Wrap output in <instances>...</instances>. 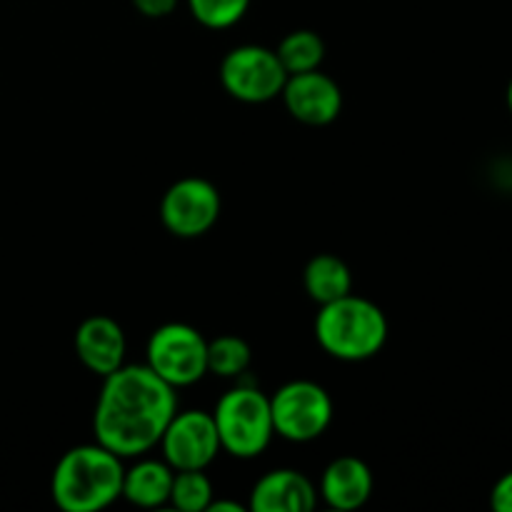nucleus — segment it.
Wrapping results in <instances>:
<instances>
[{
    "mask_svg": "<svg viewBox=\"0 0 512 512\" xmlns=\"http://www.w3.org/2000/svg\"><path fill=\"white\" fill-rule=\"evenodd\" d=\"M178 413L175 388L160 380L148 365H120L105 375L95 400V443L118 458H140L163 438Z\"/></svg>",
    "mask_w": 512,
    "mask_h": 512,
    "instance_id": "nucleus-1",
    "label": "nucleus"
},
{
    "mask_svg": "<svg viewBox=\"0 0 512 512\" xmlns=\"http://www.w3.org/2000/svg\"><path fill=\"white\" fill-rule=\"evenodd\" d=\"M123 458L100 443L75 445L58 460L50 493L63 512H100L123 495Z\"/></svg>",
    "mask_w": 512,
    "mask_h": 512,
    "instance_id": "nucleus-2",
    "label": "nucleus"
},
{
    "mask_svg": "<svg viewBox=\"0 0 512 512\" xmlns=\"http://www.w3.org/2000/svg\"><path fill=\"white\" fill-rule=\"evenodd\" d=\"M315 338L330 358L360 363L383 350L388 340V318L373 300L350 293L320 305Z\"/></svg>",
    "mask_w": 512,
    "mask_h": 512,
    "instance_id": "nucleus-3",
    "label": "nucleus"
},
{
    "mask_svg": "<svg viewBox=\"0 0 512 512\" xmlns=\"http://www.w3.org/2000/svg\"><path fill=\"white\" fill-rule=\"evenodd\" d=\"M213 418L220 450L240 460L258 458L260 453H265L275 435L270 398L255 385L230 388L215 405Z\"/></svg>",
    "mask_w": 512,
    "mask_h": 512,
    "instance_id": "nucleus-4",
    "label": "nucleus"
},
{
    "mask_svg": "<svg viewBox=\"0 0 512 512\" xmlns=\"http://www.w3.org/2000/svg\"><path fill=\"white\" fill-rule=\"evenodd\" d=\"M145 365L170 388H188L208 375V340L185 323H165L145 345Z\"/></svg>",
    "mask_w": 512,
    "mask_h": 512,
    "instance_id": "nucleus-5",
    "label": "nucleus"
},
{
    "mask_svg": "<svg viewBox=\"0 0 512 512\" xmlns=\"http://www.w3.org/2000/svg\"><path fill=\"white\" fill-rule=\"evenodd\" d=\"M273 430L290 443H310L333 423V400L313 380H293L270 395Z\"/></svg>",
    "mask_w": 512,
    "mask_h": 512,
    "instance_id": "nucleus-6",
    "label": "nucleus"
},
{
    "mask_svg": "<svg viewBox=\"0 0 512 512\" xmlns=\"http://www.w3.org/2000/svg\"><path fill=\"white\" fill-rule=\"evenodd\" d=\"M288 80L278 53L265 45H238L220 63V83L225 93L240 103H268L283 93Z\"/></svg>",
    "mask_w": 512,
    "mask_h": 512,
    "instance_id": "nucleus-7",
    "label": "nucleus"
},
{
    "mask_svg": "<svg viewBox=\"0 0 512 512\" xmlns=\"http://www.w3.org/2000/svg\"><path fill=\"white\" fill-rule=\"evenodd\" d=\"M220 218V193L210 180L183 178L165 190L160 220L175 238H200Z\"/></svg>",
    "mask_w": 512,
    "mask_h": 512,
    "instance_id": "nucleus-8",
    "label": "nucleus"
},
{
    "mask_svg": "<svg viewBox=\"0 0 512 512\" xmlns=\"http://www.w3.org/2000/svg\"><path fill=\"white\" fill-rule=\"evenodd\" d=\"M163 460L173 470H205L220 453L218 428L208 410L175 413L160 438Z\"/></svg>",
    "mask_w": 512,
    "mask_h": 512,
    "instance_id": "nucleus-9",
    "label": "nucleus"
},
{
    "mask_svg": "<svg viewBox=\"0 0 512 512\" xmlns=\"http://www.w3.org/2000/svg\"><path fill=\"white\" fill-rule=\"evenodd\" d=\"M283 103L288 113L303 125H330L343 110V93L330 75L318 70L288 75L283 85Z\"/></svg>",
    "mask_w": 512,
    "mask_h": 512,
    "instance_id": "nucleus-10",
    "label": "nucleus"
},
{
    "mask_svg": "<svg viewBox=\"0 0 512 512\" xmlns=\"http://www.w3.org/2000/svg\"><path fill=\"white\" fill-rule=\"evenodd\" d=\"M318 505V493L300 470L278 468L265 473L250 490L248 510L253 512H310Z\"/></svg>",
    "mask_w": 512,
    "mask_h": 512,
    "instance_id": "nucleus-11",
    "label": "nucleus"
},
{
    "mask_svg": "<svg viewBox=\"0 0 512 512\" xmlns=\"http://www.w3.org/2000/svg\"><path fill=\"white\" fill-rule=\"evenodd\" d=\"M75 355L90 373H115L125 363V333L108 315H90L75 330Z\"/></svg>",
    "mask_w": 512,
    "mask_h": 512,
    "instance_id": "nucleus-12",
    "label": "nucleus"
},
{
    "mask_svg": "<svg viewBox=\"0 0 512 512\" xmlns=\"http://www.w3.org/2000/svg\"><path fill=\"white\" fill-rule=\"evenodd\" d=\"M320 495L333 510H358L373 495V473L353 455L333 460L320 478Z\"/></svg>",
    "mask_w": 512,
    "mask_h": 512,
    "instance_id": "nucleus-13",
    "label": "nucleus"
},
{
    "mask_svg": "<svg viewBox=\"0 0 512 512\" xmlns=\"http://www.w3.org/2000/svg\"><path fill=\"white\" fill-rule=\"evenodd\" d=\"M175 470L165 460H140L123 475V495L130 505L138 508H160L170 503Z\"/></svg>",
    "mask_w": 512,
    "mask_h": 512,
    "instance_id": "nucleus-14",
    "label": "nucleus"
},
{
    "mask_svg": "<svg viewBox=\"0 0 512 512\" xmlns=\"http://www.w3.org/2000/svg\"><path fill=\"white\" fill-rule=\"evenodd\" d=\"M305 293L310 300H315L318 305L333 303V300L345 298V295L353 293V273L345 265V260H340L338 255H315L308 260L303 273Z\"/></svg>",
    "mask_w": 512,
    "mask_h": 512,
    "instance_id": "nucleus-15",
    "label": "nucleus"
},
{
    "mask_svg": "<svg viewBox=\"0 0 512 512\" xmlns=\"http://www.w3.org/2000/svg\"><path fill=\"white\" fill-rule=\"evenodd\" d=\"M275 53H278V60L288 75L308 73V70H318L323 63L325 43L313 30H293L280 40Z\"/></svg>",
    "mask_w": 512,
    "mask_h": 512,
    "instance_id": "nucleus-16",
    "label": "nucleus"
},
{
    "mask_svg": "<svg viewBox=\"0 0 512 512\" xmlns=\"http://www.w3.org/2000/svg\"><path fill=\"white\" fill-rule=\"evenodd\" d=\"M250 345L238 335H220V338L208 340V373L218 378L235 380L250 368Z\"/></svg>",
    "mask_w": 512,
    "mask_h": 512,
    "instance_id": "nucleus-17",
    "label": "nucleus"
},
{
    "mask_svg": "<svg viewBox=\"0 0 512 512\" xmlns=\"http://www.w3.org/2000/svg\"><path fill=\"white\" fill-rule=\"evenodd\" d=\"M215 500V490L205 470H175L170 503L180 512H205Z\"/></svg>",
    "mask_w": 512,
    "mask_h": 512,
    "instance_id": "nucleus-18",
    "label": "nucleus"
},
{
    "mask_svg": "<svg viewBox=\"0 0 512 512\" xmlns=\"http://www.w3.org/2000/svg\"><path fill=\"white\" fill-rule=\"evenodd\" d=\"M188 8L200 25L223 30L243 20L250 8V0H188Z\"/></svg>",
    "mask_w": 512,
    "mask_h": 512,
    "instance_id": "nucleus-19",
    "label": "nucleus"
},
{
    "mask_svg": "<svg viewBox=\"0 0 512 512\" xmlns=\"http://www.w3.org/2000/svg\"><path fill=\"white\" fill-rule=\"evenodd\" d=\"M490 505L498 512H512V470L505 473L498 483L493 485V493H490Z\"/></svg>",
    "mask_w": 512,
    "mask_h": 512,
    "instance_id": "nucleus-20",
    "label": "nucleus"
},
{
    "mask_svg": "<svg viewBox=\"0 0 512 512\" xmlns=\"http://www.w3.org/2000/svg\"><path fill=\"white\" fill-rule=\"evenodd\" d=\"M133 5L145 18H168L175 5H178V0H133Z\"/></svg>",
    "mask_w": 512,
    "mask_h": 512,
    "instance_id": "nucleus-21",
    "label": "nucleus"
},
{
    "mask_svg": "<svg viewBox=\"0 0 512 512\" xmlns=\"http://www.w3.org/2000/svg\"><path fill=\"white\" fill-rule=\"evenodd\" d=\"M245 510H248V505H240L235 503V500H213L208 508V512H245Z\"/></svg>",
    "mask_w": 512,
    "mask_h": 512,
    "instance_id": "nucleus-22",
    "label": "nucleus"
},
{
    "mask_svg": "<svg viewBox=\"0 0 512 512\" xmlns=\"http://www.w3.org/2000/svg\"><path fill=\"white\" fill-rule=\"evenodd\" d=\"M505 98H508V108L512 113V78H510V85H508V93H505Z\"/></svg>",
    "mask_w": 512,
    "mask_h": 512,
    "instance_id": "nucleus-23",
    "label": "nucleus"
}]
</instances>
